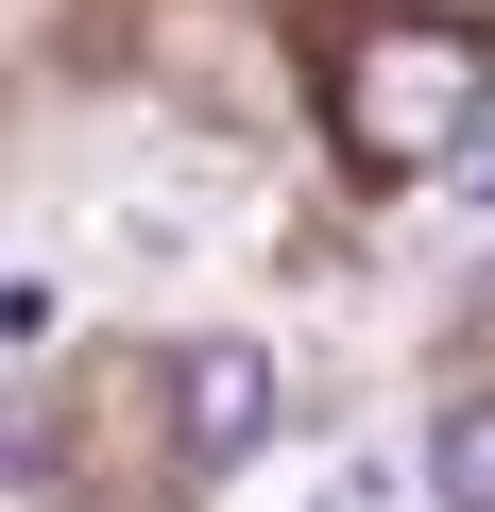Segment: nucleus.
Here are the masks:
<instances>
[{
	"mask_svg": "<svg viewBox=\"0 0 495 512\" xmlns=\"http://www.w3.org/2000/svg\"><path fill=\"white\" fill-rule=\"evenodd\" d=\"M478 103H495V52L461 35V18H393V35H359L342 52V154L376 171V188H427V171H461L478 154Z\"/></svg>",
	"mask_w": 495,
	"mask_h": 512,
	"instance_id": "f257e3e1",
	"label": "nucleus"
},
{
	"mask_svg": "<svg viewBox=\"0 0 495 512\" xmlns=\"http://www.w3.org/2000/svg\"><path fill=\"white\" fill-rule=\"evenodd\" d=\"M274 410H291V376H274V342H171V461L188 478H239V461H257L274 444Z\"/></svg>",
	"mask_w": 495,
	"mask_h": 512,
	"instance_id": "f03ea898",
	"label": "nucleus"
},
{
	"mask_svg": "<svg viewBox=\"0 0 495 512\" xmlns=\"http://www.w3.org/2000/svg\"><path fill=\"white\" fill-rule=\"evenodd\" d=\"M427 512H495V393L427 410Z\"/></svg>",
	"mask_w": 495,
	"mask_h": 512,
	"instance_id": "7ed1b4c3",
	"label": "nucleus"
},
{
	"mask_svg": "<svg viewBox=\"0 0 495 512\" xmlns=\"http://www.w3.org/2000/svg\"><path fill=\"white\" fill-rule=\"evenodd\" d=\"M308 512H393V461H342V478H325Z\"/></svg>",
	"mask_w": 495,
	"mask_h": 512,
	"instance_id": "20e7f679",
	"label": "nucleus"
},
{
	"mask_svg": "<svg viewBox=\"0 0 495 512\" xmlns=\"http://www.w3.org/2000/svg\"><path fill=\"white\" fill-rule=\"evenodd\" d=\"M478 222H495V154H478Z\"/></svg>",
	"mask_w": 495,
	"mask_h": 512,
	"instance_id": "39448f33",
	"label": "nucleus"
}]
</instances>
